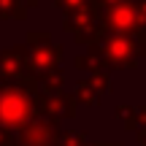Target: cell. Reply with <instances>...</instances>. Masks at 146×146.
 <instances>
[{
    "mask_svg": "<svg viewBox=\"0 0 146 146\" xmlns=\"http://www.w3.org/2000/svg\"><path fill=\"white\" fill-rule=\"evenodd\" d=\"M73 95L78 98V103H81V106H100V100H103V92H98V89H95V84L89 81V78L78 81Z\"/></svg>",
    "mask_w": 146,
    "mask_h": 146,
    "instance_id": "9c48e42d",
    "label": "cell"
},
{
    "mask_svg": "<svg viewBox=\"0 0 146 146\" xmlns=\"http://www.w3.org/2000/svg\"><path fill=\"white\" fill-rule=\"evenodd\" d=\"M89 0H54V5H57L62 14H70V11H76V8H81V5H87Z\"/></svg>",
    "mask_w": 146,
    "mask_h": 146,
    "instance_id": "4fadbf2b",
    "label": "cell"
},
{
    "mask_svg": "<svg viewBox=\"0 0 146 146\" xmlns=\"http://www.w3.org/2000/svg\"><path fill=\"white\" fill-rule=\"evenodd\" d=\"M100 5H111V3H119V0H98Z\"/></svg>",
    "mask_w": 146,
    "mask_h": 146,
    "instance_id": "d6986e66",
    "label": "cell"
},
{
    "mask_svg": "<svg viewBox=\"0 0 146 146\" xmlns=\"http://www.w3.org/2000/svg\"><path fill=\"white\" fill-rule=\"evenodd\" d=\"M60 135H62V130H60L57 119L38 116L22 130H16V146H57Z\"/></svg>",
    "mask_w": 146,
    "mask_h": 146,
    "instance_id": "5b68a950",
    "label": "cell"
},
{
    "mask_svg": "<svg viewBox=\"0 0 146 146\" xmlns=\"http://www.w3.org/2000/svg\"><path fill=\"white\" fill-rule=\"evenodd\" d=\"M103 54L106 65L114 68H135L138 60L146 57V33H135V35H125V33H103L98 43H92Z\"/></svg>",
    "mask_w": 146,
    "mask_h": 146,
    "instance_id": "7a4b0ae2",
    "label": "cell"
},
{
    "mask_svg": "<svg viewBox=\"0 0 146 146\" xmlns=\"http://www.w3.org/2000/svg\"><path fill=\"white\" fill-rule=\"evenodd\" d=\"M38 116H43V95L35 78L0 84V127L22 130Z\"/></svg>",
    "mask_w": 146,
    "mask_h": 146,
    "instance_id": "6da1fadb",
    "label": "cell"
},
{
    "mask_svg": "<svg viewBox=\"0 0 146 146\" xmlns=\"http://www.w3.org/2000/svg\"><path fill=\"white\" fill-rule=\"evenodd\" d=\"M0 146H16V130L0 127Z\"/></svg>",
    "mask_w": 146,
    "mask_h": 146,
    "instance_id": "5bb4252c",
    "label": "cell"
},
{
    "mask_svg": "<svg viewBox=\"0 0 146 146\" xmlns=\"http://www.w3.org/2000/svg\"><path fill=\"white\" fill-rule=\"evenodd\" d=\"M43 95V92H41ZM76 106L78 98L70 92H54V95H43V116H52V119L62 122V119H73L76 116Z\"/></svg>",
    "mask_w": 146,
    "mask_h": 146,
    "instance_id": "52a82bcc",
    "label": "cell"
},
{
    "mask_svg": "<svg viewBox=\"0 0 146 146\" xmlns=\"http://www.w3.org/2000/svg\"><path fill=\"white\" fill-rule=\"evenodd\" d=\"M116 119L127 127V130H138V108L130 103H119L116 106Z\"/></svg>",
    "mask_w": 146,
    "mask_h": 146,
    "instance_id": "8fae6325",
    "label": "cell"
},
{
    "mask_svg": "<svg viewBox=\"0 0 146 146\" xmlns=\"http://www.w3.org/2000/svg\"><path fill=\"white\" fill-rule=\"evenodd\" d=\"M103 146H125V143H122V141H106Z\"/></svg>",
    "mask_w": 146,
    "mask_h": 146,
    "instance_id": "ac0fdd59",
    "label": "cell"
},
{
    "mask_svg": "<svg viewBox=\"0 0 146 146\" xmlns=\"http://www.w3.org/2000/svg\"><path fill=\"white\" fill-rule=\"evenodd\" d=\"M27 60H30V46H27V41L3 49V52H0V84L27 78Z\"/></svg>",
    "mask_w": 146,
    "mask_h": 146,
    "instance_id": "8992f818",
    "label": "cell"
},
{
    "mask_svg": "<svg viewBox=\"0 0 146 146\" xmlns=\"http://www.w3.org/2000/svg\"><path fill=\"white\" fill-rule=\"evenodd\" d=\"M87 133H73V130H62L57 146H87Z\"/></svg>",
    "mask_w": 146,
    "mask_h": 146,
    "instance_id": "7c38bea8",
    "label": "cell"
},
{
    "mask_svg": "<svg viewBox=\"0 0 146 146\" xmlns=\"http://www.w3.org/2000/svg\"><path fill=\"white\" fill-rule=\"evenodd\" d=\"M138 143H141V146H146V127H138Z\"/></svg>",
    "mask_w": 146,
    "mask_h": 146,
    "instance_id": "e0dca14e",
    "label": "cell"
},
{
    "mask_svg": "<svg viewBox=\"0 0 146 146\" xmlns=\"http://www.w3.org/2000/svg\"><path fill=\"white\" fill-rule=\"evenodd\" d=\"M87 146H103V143H87Z\"/></svg>",
    "mask_w": 146,
    "mask_h": 146,
    "instance_id": "ffe728a7",
    "label": "cell"
},
{
    "mask_svg": "<svg viewBox=\"0 0 146 146\" xmlns=\"http://www.w3.org/2000/svg\"><path fill=\"white\" fill-rule=\"evenodd\" d=\"M27 46H30V60H27V76L41 78L43 73L60 68L62 60V46L49 38V33H27Z\"/></svg>",
    "mask_w": 146,
    "mask_h": 146,
    "instance_id": "3957f363",
    "label": "cell"
},
{
    "mask_svg": "<svg viewBox=\"0 0 146 146\" xmlns=\"http://www.w3.org/2000/svg\"><path fill=\"white\" fill-rule=\"evenodd\" d=\"M100 25H103L106 33H125V35L143 33L141 30V16H138V0H119V3L103 5Z\"/></svg>",
    "mask_w": 146,
    "mask_h": 146,
    "instance_id": "277c9868",
    "label": "cell"
},
{
    "mask_svg": "<svg viewBox=\"0 0 146 146\" xmlns=\"http://www.w3.org/2000/svg\"><path fill=\"white\" fill-rule=\"evenodd\" d=\"M38 89H41L43 95H54V92H62V89H65V73L60 70V68H54V70L43 73V76L38 78Z\"/></svg>",
    "mask_w": 146,
    "mask_h": 146,
    "instance_id": "ba28073f",
    "label": "cell"
},
{
    "mask_svg": "<svg viewBox=\"0 0 146 146\" xmlns=\"http://www.w3.org/2000/svg\"><path fill=\"white\" fill-rule=\"evenodd\" d=\"M27 8L25 0H0V19H25Z\"/></svg>",
    "mask_w": 146,
    "mask_h": 146,
    "instance_id": "30bf717a",
    "label": "cell"
},
{
    "mask_svg": "<svg viewBox=\"0 0 146 146\" xmlns=\"http://www.w3.org/2000/svg\"><path fill=\"white\" fill-rule=\"evenodd\" d=\"M138 16H141V30L146 33V0H138Z\"/></svg>",
    "mask_w": 146,
    "mask_h": 146,
    "instance_id": "9a60e30c",
    "label": "cell"
},
{
    "mask_svg": "<svg viewBox=\"0 0 146 146\" xmlns=\"http://www.w3.org/2000/svg\"><path fill=\"white\" fill-rule=\"evenodd\" d=\"M138 127H146V106H138Z\"/></svg>",
    "mask_w": 146,
    "mask_h": 146,
    "instance_id": "2e32d148",
    "label": "cell"
}]
</instances>
